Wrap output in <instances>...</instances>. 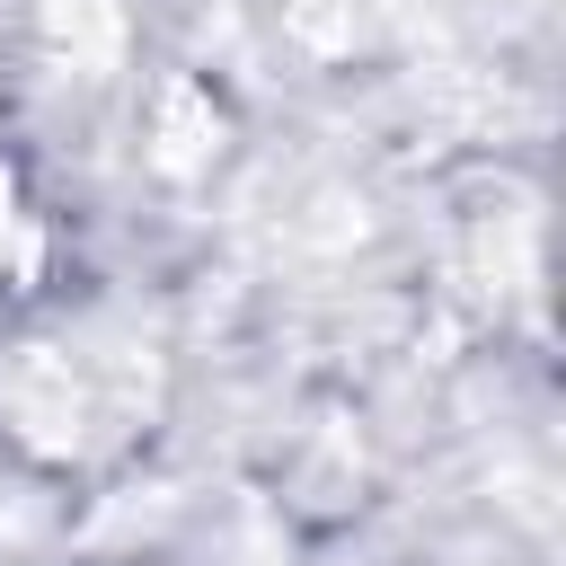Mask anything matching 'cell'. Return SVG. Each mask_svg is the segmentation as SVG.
<instances>
[{"mask_svg":"<svg viewBox=\"0 0 566 566\" xmlns=\"http://www.w3.org/2000/svg\"><path fill=\"white\" fill-rule=\"evenodd\" d=\"M35 274H44V221L27 203H9L0 212V292H27Z\"/></svg>","mask_w":566,"mask_h":566,"instance_id":"obj_1","label":"cell"}]
</instances>
